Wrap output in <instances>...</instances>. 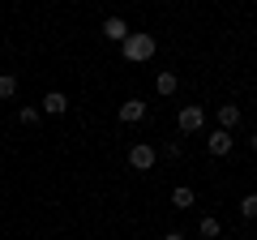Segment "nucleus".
<instances>
[{"label": "nucleus", "instance_id": "nucleus-13", "mask_svg": "<svg viewBox=\"0 0 257 240\" xmlns=\"http://www.w3.org/2000/svg\"><path fill=\"white\" fill-rule=\"evenodd\" d=\"M240 214H244V219H257V193H244V197H240Z\"/></svg>", "mask_w": 257, "mask_h": 240}, {"label": "nucleus", "instance_id": "nucleus-8", "mask_svg": "<svg viewBox=\"0 0 257 240\" xmlns=\"http://www.w3.org/2000/svg\"><path fill=\"white\" fill-rule=\"evenodd\" d=\"M236 125H240V107H236V103H223V107H219V129L231 133Z\"/></svg>", "mask_w": 257, "mask_h": 240}, {"label": "nucleus", "instance_id": "nucleus-1", "mask_svg": "<svg viewBox=\"0 0 257 240\" xmlns=\"http://www.w3.org/2000/svg\"><path fill=\"white\" fill-rule=\"evenodd\" d=\"M155 35H128L124 43H120V52H124V60H133V65H146L150 56H155Z\"/></svg>", "mask_w": 257, "mask_h": 240}, {"label": "nucleus", "instance_id": "nucleus-10", "mask_svg": "<svg viewBox=\"0 0 257 240\" xmlns=\"http://www.w3.org/2000/svg\"><path fill=\"white\" fill-rule=\"evenodd\" d=\"M197 231H202V236H206V240H219V231H223V223H219V219H214V214H206V219H202V223H197Z\"/></svg>", "mask_w": 257, "mask_h": 240}, {"label": "nucleus", "instance_id": "nucleus-15", "mask_svg": "<svg viewBox=\"0 0 257 240\" xmlns=\"http://www.w3.org/2000/svg\"><path fill=\"white\" fill-rule=\"evenodd\" d=\"M163 159H180V142H163Z\"/></svg>", "mask_w": 257, "mask_h": 240}, {"label": "nucleus", "instance_id": "nucleus-5", "mask_svg": "<svg viewBox=\"0 0 257 240\" xmlns=\"http://www.w3.org/2000/svg\"><path fill=\"white\" fill-rule=\"evenodd\" d=\"M103 35H107L111 43H124L133 30H128V22H124V18H107V22H103Z\"/></svg>", "mask_w": 257, "mask_h": 240}, {"label": "nucleus", "instance_id": "nucleus-17", "mask_svg": "<svg viewBox=\"0 0 257 240\" xmlns=\"http://www.w3.org/2000/svg\"><path fill=\"white\" fill-rule=\"evenodd\" d=\"M253 150H257V133H253Z\"/></svg>", "mask_w": 257, "mask_h": 240}, {"label": "nucleus", "instance_id": "nucleus-16", "mask_svg": "<svg viewBox=\"0 0 257 240\" xmlns=\"http://www.w3.org/2000/svg\"><path fill=\"white\" fill-rule=\"evenodd\" d=\"M163 240H184V236H180V231H167V236H163Z\"/></svg>", "mask_w": 257, "mask_h": 240}, {"label": "nucleus", "instance_id": "nucleus-6", "mask_svg": "<svg viewBox=\"0 0 257 240\" xmlns=\"http://www.w3.org/2000/svg\"><path fill=\"white\" fill-rule=\"evenodd\" d=\"M206 150H210L214 159H223V155H231V133H210V138H206Z\"/></svg>", "mask_w": 257, "mask_h": 240}, {"label": "nucleus", "instance_id": "nucleus-14", "mask_svg": "<svg viewBox=\"0 0 257 240\" xmlns=\"http://www.w3.org/2000/svg\"><path fill=\"white\" fill-rule=\"evenodd\" d=\"M18 120H22V125H35V120H39V107H22Z\"/></svg>", "mask_w": 257, "mask_h": 240}, {"label": "nucleus", "instance_id": "nucleus-4", "mask_svg": "<svg viewBox=\"0 0 257 240\" xmlns=\"http://www.w3.org/2000/svg\"><path fill=\"white\" fill-rule=\"evenodd\" d=\"M120 120H124V125L146 120V103H142V99H124V103H120Z\"/></svg>", "mask_w": 257, "mask_h": 240}, {"label": "nucleus", "instance_id": "nucleus-7", "mask_svg": "<svg viewBox=\"0 0 257 240\" xmlns=\"http://www.w3.org/2000/svg\"><path fill=\"white\" fill-rule=\"evenodd\" d=\"M43 111L47 116H64V111H69V99H64L60 90H47L43 94Z\"/></svg>", "mask_w": 257, "mask_h": 240}, {"label": "nucleus", "instance_id": "nucleus-11", "mask_svg": "<svg viewBox=\"0 0 257 240\" xmlns=\"http://www.w3.org/2000/svg\"><path fill=\"white\" fill-rule=\"evenodd\" d=\"M176 86H180V82H176V73H159L155 90H159V94H176Z\"/></svg>", "mask_w": 257, "mask_h": 240}, {"label": "nucleus", "instance_id": "nucleus-9", "mask_svg": "<svg viewBox=\"0 0 257 240\" xmlns=\"http://www.w3.org/2000/svg\"><path fill=\"white\" fill-rule=\"evenodd\" d=\"M193 202H197V193H193L189 185H176V189H172V206H176V210H189Z\"/></svg>", "mask_w": 257, "mask_h": 240}, {"label": "nucleus", "instance_id": "nucleus-18", "mask_svg": "<svg viewBox=\"0 0 257 240\" xmlns=\"http://www.w3.org/2000/svg\"><path fill=\"white\" fill-rule=\"evenodd\" d=\"M244 240H253V236H244Z\"/></svg>", "mask_w": 257, "mask_h": 240}, {"label": "nucleus", "instance_id": "nucleus-2", "mask_svg": "<svg viewBox=\"0 0 257 240\" xmlns=\"http://www.w3.org/2000/svg\"><path fill=\"white\" fill-rule=\"evenodd\" d=\"M155 159H159V150L146 146V142L128 146V167H133V172H150V167H155Z\"/></svg>", "mask_w": 257, "mask_h": 240}, {"label": "nucleus", "instance_id": "nucleus-12", "mask_svg": "<svg viewBox=\"0 0 257 240\" xmlns=\"http://www.w3.org/2000/svg\"><path fill=\"white\" fill-rule=\"evenodd\" d=\"M18 94V77L13 73H0V99H13Z\"/></svg>", "mask_w": 257, "mask_h": 240}, {"label": "nucleus", "instance_id": "nucleus-3", "mask_svg": "<svg viewBox=\"0 0 257 240\" xmlns=\"http://www.w3.org/2000/svg\"><path fill=\"white\" fill-rule=\"evenodd\" d=\"M176 125H180V133H197L206 125V111L197 107V103H184L180 107V120H176Z\"/></svg>", "mask_w": 257, "mask_h": 240}]
</instances>
